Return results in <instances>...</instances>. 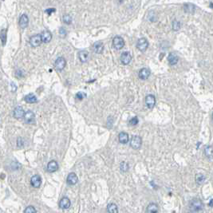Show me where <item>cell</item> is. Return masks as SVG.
<instances>
[{
  "mask_svg": "<svg viewBox=\"0 0 213 213\" xmlns=\"http://www.w3.org/2000/svg\"><path fill=\"white\" fill-rule=\"evenodd\" d=\"M205 179H206L205 176L203 175V174H200V173L196 174V177H195L196 182L197 184H202L205 181Z\"/></svg>",
  "mask_w": 213,
  "mask_h": 213,
  "instance_id": "26",
  "label": "cell"
},
{
  "mask_svg": "<svg viewBox=\"0 0 213 213\" xmlns=\"http://www.w3.org/2000/svg\"><path fill=\"white\" fill-rule=\"evenodd\" d=\"M131 60H132V56H131L129 52H124L121 54V63L124 65H128L130 63Z\"/></svg>",
  "mask_w": 213,
  "mask_h": 213,
  "instance_id": "8",
  "label": "cell"
},
{
  "mask_svg": "<svg viewBox=\"0 0 213 213\" xmlns=\"http://www.w3.org/2000/svg\"><path fill=\"white\" fill-rule=\"evenodd\" d=\"M70 200L68 197H63L59 201V207L62 209H67L70 207Z\"/></svg>",
  "mask_w": 213,
  "mask_h": 213,
  "instance_id": "12",
  "label": "cell"
},
{
  "mask_svg": "<svg viewBox=\"0 0 213 213\" xmlns=\"http://www.w3.org/2000/svg\"><path fill=\"white\" fill-rule=\"evenodd\" d=\"M58 168V165L55 161H50L47 165V171L49 172H56Z\"/></svg>",
  "mask_w": 213,
  "mask_h": 213,
  "instance_id": "17",
  "label": "cell"
},
{
  "mask_svg": "<svg viewBox=\"0 0 213 213\" xmlns=\"http://www.w3.org/2000/svg\"><path fill=\"white\" fill-rule=\"evenodd\" d=\"M63 22L66 24H70L72 22V19L69 15H66L63 16Z\"/></svg>",
  "mask_w": 213,
  "mask_h": 213,
  "instance_id": "32",
  "label": "cell"
},
{
  "mask_svg": "<svg viewBox=\"0 0 213 213\" xmlns=\"http://www.w3.org/2000/svg\"><path fill=\"white\" fill-rule=\"evenodd\" d=\"M24 121L26 124H34L35 122V116L34 113L30 110H28L25 113Z\"/></svg>",
  "mask_w": 213,
  "mask_h": 213,
  "instance_id": "5",
  "label": "cell"
},
{
  "mask_svg": "<svg viewBox=\"0 0 213 213\" xmlns=\"http://www.w3.org/2000/svg\"><path fill=\"white\" fill-rule=\"evenodd\" d=\"M118 139H119L120 143L126 144L129 142V135L126 133L121 132V133H120L119 136H118Z\"/></svg>",
  "mask_w": 213,
  "mask_h": 213,
  "instance_id": "22",
  "label": "cell"
},
{
  "mask_svg": "<svg viewBox=\"0 0 213 213\" xmlns=\"http://www.w3.org/2000/svg\"><path fill=\"white\" fill-rule=\"evenodd\" d=\"M121 170L122 171V172H127L128 170H129V165H128L127 162H122L121 164Z\"/></svg>",
  "mask_w": 213,
  "mask_h": 213,
  "instance_id": "31",
  "label": "cell"
},
{
  "mask_svg": "<svg viewBox=\"0 0 213 213\" xmlns=\"http://www.w3.org/2000/svg\"><path fill=\"white\" fill-rule=\"evenodd\" d=\"M66 60L64 59V58L60 57V58H58L55 61L54 66H55L56 70H62L64 68H65V66H66Z\"/></svg>",
  "mask_w": 213,
  "mask_h": 213,
  "instance_id": "7",
  "label": "cell"
},
{
  "mask_svg": "<svg viewBox=\"0 0 213 213\" xmlns=\"http://www.w3.org/2000/svg\"><path fill=\"white\" fill-rule=\"evenodd\" d=\"M188 213H195L194 212H188Z\"/></svg>",
  "mask_w": 213,
  "mask_h": 213,
  "instance_id": "39",
  "label": "cell"
},
{
  "mask_svg": "<svg viewBox=\"0 0 213 213\" xmlns=\"http://www.w3.org/2000/svg\"><path fill=\"white\" fill-rule=\"evenodd\" d=\"M204 153L208 159H213V148L212 146H207L204 149Z\"/></svg>",
  "mask_w": 213,
  "mask_h": 213,
  "instance_id": "23",
  "label": "cell"
},
{
  "mask_svg": "<svg viewBox=\"0 0 213 213\" xmlns=\"http://www.w3.org/2000/svg\"><path fill=\"white\" fill-rule=\"evenodd\" d=\"M59 34H60V36L62 38H64V37H66V30L64 29V28H60V30H59Z\"/></svg>",
  "mask_w": 213,
  "mask_h": 213,
  "instance_id": "35",
  "label": "cell"
},
{
  "mask_svg": "<svg viewBox=\"0 0 213 213\" xmlns=\"http://www.w3.org/2000/svg\"><path fill=\"white\" fill-rule=\"evenodd\" d=\"M149 47V42L145 38H139L138 41L137 42V48L140 51L145 52Z\"/></svg>",
  "mask_w": 213,
  "mask_h": 213,
  "instance_id": "2",
  "label": "cell"
},
{
  "mask_svg": "<svg viewBox=\"0 0 213 213\" xmlns=\"http://www.w3.org/2000/svg\"><path fill=\"white\" fill-rule=\"evenodd\" d=\"M180 23L178 22L177 20H175L172 22V30H175V31H177L180 29Z\"/></svg>",
  "mask_w": 213,
  "mask_h": 213,
  "instance_id": "29",
  "label": "cell"
},
{
  "mask_svg": "<svg viewBox=\"0 0 213 213\" xmlns=\"http://www.w3.org/2000/svg\"><path fill=\"white\" fill-rule=\"evenodd\" d=\"M28 24H29V18H28L27 15L24 14L19 19V26H20L21 28L24 29L28 26Z\"/></svg>",
  "mask_w": 213,
  "mask_h": 213,
  "instance_id": "15",
  "label": "cell"
},
{
  "mask_svg": "<svg viewBox=\"0 0 213 213\" xmlns=\"http://www.w3.org/2000/svg\"><path fill=\"white\" fill-rule=\"evenodd\" d=\"M113 47L117 50H121L125 46V42L124 39L121 36H116L114 37L113 40Z\"/></svg>",
  "mask_w": 213,
  "mask_h": 213,
  "instance_id": "4",
  "label": "cell"
},
{
  "mask_svg": "<svg viewBox=\"0 0 213 213\" xmlns=\"http://www.w3.org/2000/svg\"><path fill=\"white\" fill-rule=\"evenodd\" d=\"M150 76V71L147 68H143L139 71V78L142 80H146Z\"/></svg>",
  "mask_w": 213,
  "mask_h": 213,
  "instance_id": "16",
  "label": "cell"
},
{
  "mask_svg": "<svg viewBox=\"0 0 213 213\" xmlns=\"http://www.w3.org/2000/svg\"><path fill=\"white\" fill-rule=\"evenodd\" d=\"M168 61L170 65L173 66V65H176V64L178 62V61H179V58H178V56L176 55V54H174V53H171V54H168Z\"/></svg>",
  "mask_w": 213,
  "mask_h": 213,
  "instance_id": "18",
  "label": "cell"
},
{
  "mask_svg": "<svg viewBox=\"0 0 213 213\" xmlns=\"http://www.w3.org/2000/svg\"><path fill=\"white\" fill-rule=\"evenodd\" d=\"M89 57H90L89 52L86 50H82L78 53V58L82 62H86L89 59Z\"/></svg>",
  "mask_w": 213,
  "mask_h": 213,
  "instance_id": "19",
  "label": "cell"
},
{
  "mask_svg": "<svg viewBox=\"0 0 213 213\" xmlns=\"http://www.w3.org/2000/svg\"><path fill=\"white\" fill-rule=\"evenodd\" d=\"M41 38L42 42L47 43V42H49L51 40L52 35L50 34V32H49V31H43L41 34Z\"/></svg>",
  "mask_w": 213,
  "mask_h": 213,
  "instance_id": "21",
  "label": "cell"
},
{
  "mask_svg": "<svg viewBox=\"0 0 213 213\" xmlns=\"http://www.w3.org/2000/svg\"><path fill=\"white\" fill-rule=\"evenodd\" d=\"M24 213H37V211L34 206H28L27 208H26Z\"/></svg>",
  "mask_w": 213,
  "mask_h": 213,
  "instance_id": "30",
  "label": "cell"
},
{
  "mask_svg": "<svg viewBox=\"0 0 213 213\" xmlns=\"http://www.w3.org/2000/svg\"><path fill=\"white\" fill-rule=\"evenodd\" d=\"M212 118H213V114H212Z\"/></svg>",
  "mask_w": 213,
  "mask_h": 213,
  "instance_id": "40",
  "label": "cell"
},
{
  "mask_svg": "<svg viewBox=\"0 0 213 213\" xmlns=\"http://www.w3.org/2000/svg\"><path fill=\"white\" fill-rule=\"evenodd\" d=\"M190 208L192 212H200L204 208V204L203 202L199 199H194L190 203Z\"/></svg>",
  "mask_w": 213,
  "mask_h": 213,
  "instance_id": "1",
  "label": "cell"
},
{
  "mask_svg": "<svg viewBox=\"0 0 213 213\" xmlns=\"http://www.w3.org/2000/svg\"><path fill=\"white\" fill-rule=\"evenodd\" d=\"M25 101L27 103H36L38 99L34 94H28V95H26V97H25Z\"/></svg>",
  "mask_w": 213,
  "mask_h": 213,
  "instance_id": "25",
  "label": "cell"
},
{
  "mask_svg": "<svg viewBox=\"0 0 213 213\" xmlns=\"http://www.w3.org/2000/svg\"><path fill=\"white\" fill-rule=\"evenodd\" d=\"M158 212H159V207L154 203H151L147 207V212L148 213H158Z\"/></svg>",
  "mask_w": 213,
  "mask_h": 213,
  "instance_id": "20",
  "label": "cell"
},
{
  "mask_svg": "<svg viewBox=\"0 0 213 213\" xmlns=\"http://www.w3.org/2000/svg\"><path fill=\"white\" fill-rule=\"evenodd\" d=\"M23 143H24V141L23 140V138L19 137V138L18 139V141H17V145H18V146H19V147H23Z\"/></svg>",
  "mask_w": 213,
  "mask_h": 213,
  "instance_id": "36",
  "label": "cell"
},
{
  "mask_svg": "<svg viewBox=\"0 0 213 213\" xmlns=\"http://www.w3.org/2000/svg\"><path fill=\"white\" fill-rule=\"evenodd\" d=\"M24 115H25V111L23 109V107L21 106H18L14 110V117H15L16 119H21L24 117Z\"/></svg>",
  "mask_w": 213,
  "mask_h": 213,
  "instance_id": "11",
  "label": "cell"
},
{
  "mask_svg": "<svg viewBox=\"0 0 213 213\" xmlns=\"http://www.w3.org/2000/svg\"><path fill=\"white\" fill-rule=\"evenodd\" d=\"M56 11L54 8H49V9H47V10H46V13H48V14H51V13H53V12H54Z\"/></svg>",
  "mask_w": 213,
  "mask_h": 213,
  "instance_id": "37",
  "label": "cell"
},
{
  "mask_svg": "<svg viewBox=\"0 0 213 213\" xmlns=\"http://www.w3.org/2000/svg\"><path fill=\"white\" fill-rule=\"evenodd\" d=\"M145 103L149 109H153L156 105V98L153 95L149 94L145 98Z\"/></svg>",
  "mask_w": 213,
  "mask_h": 213,
  "instance_id": "9",
  "label": "cell"
},
{
  "mask_svg": "<svg viewBox=\"0 0 213 213\" xmlns=\"http://www.w3.org/2000/svg\"><path fill=\"white\" fill-rule=\"evenodd\" d=\"M209 206L210 207H213V199H212L209 202Z\"/></svg>",
  "mask_w": 213,
  "mask_h": 213,
  "instance_id": "38",
  "label": "cell"
},
{
  "mask_svg": "<svg viewBox=\"0 0 213 213\" xmlns=\"http://www.w3.org/2000/svg\"><path fill=\"white\" fill-rule=\"evenodd\" d=\"M30 184L34 188H39L42 184V179L38 175H34L30 180Z\"/></svg>",
  "mask_w": 213,
  "mask_h": 213,
  "instance_id": "13",
  "label": "cell"
},
{
  "mask_svg": "<svg viewBox=\"0 0 213 213\" xmlns=\"http://www.w3.org/2000/svg\"><path fill=\"white\" fill-rule=\"evenodd\" d=\"M93 49H94V51L96 54H101L102 51L104 50V44H103V42L101 41L96 42L94 44Z\"/></svg>",
  "mask_w": 213,
  "mask_h": 213,
  "instance_id": "14",
  "label": "cell"
},
{
  "mask_svg": "<svg viewBox=\"0 0 213 213\" xmlns=\"http://www.w3.org/2000/svg\"><path fill=\"white\" fill-rule=\"evenodd\" d=\"M141 144L142 139L139 136H134V137H133V138L131 139L130 145L133 149H140V147L141 146Z\"/></svg>",
  "mask_w": 213,
  "mask_h": 213,
  "instance_id": "3",
  "label": "cell"
},
{
  "mask_svg": "<svg viewBox=\"0 0 213 213\" xmlns=\"http://www.w3.org/2000/svg\"><path fill=\"white\" fill-rule=\"evenodd\" d=\"M0 39L2 41L3 45L5 46L6 42H7V30L6 29H3L0 32Z\"/></svg>",
  "mask_w": 213,
  "mask_h": 213,
  "instance_id": "27",
  "label": "cell"
},
{
  "mask_svg": "<svg viewBox=\"0 0 213 213\" xmlns=\"http://www.w3.org/2000/svg\"><path fill=\"white\" fill-rule=\"evenodd\" d=\"M86 94H85V93L79 92V93H78L77 95H76V97H77L78 99H79V100H82L84 97H86Z\"/></svg>",
  "mask_w": 213,
  "mask_h": 213,
  "instance_id": "34",
  "label": "cell"
},
{
  "mask_svg": "<svg viewBox=\"0 0 213 213\" xmlns=\"http://www.w3.org/2000/svg\"><path fill=\"white\" fill-rule=\"evenodd\" d=\"M107 212L109 213H118V208L117 206L115 204H109L107 206Z\"/></svg>",
  "mask_w": 213,
  "mask_h": 213,
  "instance_id": "24",
  "label": "cell"
},
{
  "mask_svg": "<svg viewBox=\"0 0 213 213\" xmlns=\"http://www.w3.org/2000/svg\"><path fill=\"white\" fill-rule=\"evenodd\" d=\"M78 180V178L77 175L75 174L74 172H71L67 176V179H66V182L69 185H74L77 184Z\"/></svg>",
  "mask_w": 213,
  "mask_h": 213,
  "instance_id": "10",
  "label": "cell"
},
{
  "mask_svg": "<svg viewBox=\"0 0 213 213\" xmlns=\"http://www.w3.org/2000/svg\"><path fill=\"white\" fill-rule=\"evenodd\" d=\"M129 124H130L131 125H137V124H138V118L136 117H133V118L130 120Z\"/></svg>",
  "mask_w": 213,
  "mask_h": 213,
  "instance_id": "33",
  "label": "cell"
},
{
  "mask_svg": "<svg viewBox=\"0 0 213 213\" xmlns=\"http://www.w3.org/2000/svg\"><path fill=\"white\" fill-rule=\"evenodd\" d=\"M184 11L188 13H193L195 11V6L193 4H184Z\"/></svg>",
  "mask_w": 213,
  "mask_h": 213,
  "instance_id": "28",
  "label": "cell"
},
{
  "mask_svg": "<svg viewBox=\"0 0 213 213\" xmlns=\"http://www.w3.org/2000/svg\"><path fill=\"white\" fill-rule=\"evenodd\" d=\"M42 42V41L41 34H36L30 38V43L33 47H37L38 46H40Z\"/></svg>",
  "mask_w": 213,
  "mask_h": 213,
  "instance_id": "6",
  "label": "cell"
}]
</instances>
